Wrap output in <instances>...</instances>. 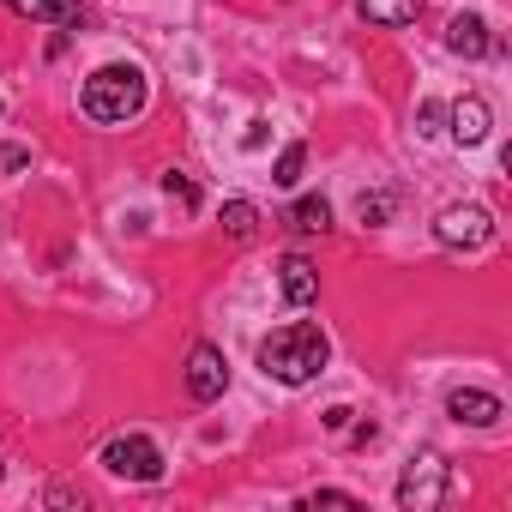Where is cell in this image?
<instances>
[{"label":"cell","instance_id":"obj_14","mask_svg":"<svg viewBox=\"0 0 512 512\" xmlns=\"http://www.w3.org/2000/svg\"><path fill=\"white\" fill-rule=\"evenodd\" d=\"M223 235L229 241H253V235H260V211H253L247 199H229L223 205Z\"/></svg>","mask_w":512,"mask_h":512},{"label":"cell","instance_id":"obj_1","mask_svg":"<svg viewBox=\"0 0 512 512\" xmlns=\"http://www.w3.org/2000/svg\"><path fill=\"white\" fill-rule=\"evenodd\" d=\"M326 362H332V344L314 320H290L260 344V368L284 386H308L314 374H326Z\"/></svg>","mask_w":512,"mask_h":512},{"label":"cell","instance_id":"obj_7","mask_svg":"<svg viewBox=\"0 0 512 512\" xmlns=\"http://www.w3.org/2000/svg\"><path fill=\"white\" fill-rule=\"evenodd\" d=\"M446 416L464 422V428H494V422H500V398H494V392H476V386H458V392L446 398Z\"/></svg>","mask_w":512,"mask_h":512},{"label":"cell","instance_id":"obj_19","mask_svg":"<svg viewBox=\"0 0 512 512\" xmlns=\"http://www.w3.org/2000/svg\"><path fill=\"white\" fill-rule=\"evenodd\" d=\"M440 115H446L440 103H422V109H416V133H440Z\"/></svg>","mask_w":512,"mask_h":512},{"label":"cell","instance_id":"obj_12","mask_svg":"<svg viewBox=\"0 0 512 512\" xmlns=\"http://www.w3.org/2000/svg\"><path fill=\"white\" fill-rule=\"evenodd\" d=\"M362 19L368 25H416L422 0H362Z\"/></svg>","mask_w":512,"mask_h":512},{"label":"cell","instance_id":"obj_16","mask_svg":"<svg viewBox=\"0 0 512 512\" xmlns=\"http://www.w3.org/2000/svg\"><path fill=\"white\" fill-rule=\"evenodd\" d=\"M356 217H362V223H386V217H392V193H362V199H356Z\"/></svg>","mask_w":512,"mask_h":512},{"label":"cell","instance_id":"obj_4","mask_svg":"<svg viewBox=\"0 0 512 512\" xmlns=\"http://www.w3.org/2000/svg\"><path fill=\"white\" fill-rule=\"evenodd\" d=\"M103 470L121 476V482H157V476H163V452H157V440H145V434H115V440L103 446Z\"/></svg>","mask_w":512,"mask_h":512},{"label":"cell","instance_id":"obj_15","mask_svg":"<svg viewBox=\"0 0 512 512\" xmlns=\"http://www.w3.org/2000/svg\"><path fill=\"white\" fill-rule=\"evenodd\" d=\"M302 163H308V145H284V157H278L272 181H278V187H296V181H302Z\"/></svg>","mask_w":512,"mask_h":512},{"label":"cell","instance_id":"obj_22","mask_svg":"<svg viewBox=\"0 0 512 512\" xmlns=\"http://www.w3.org/2000/svg\"><path fill=\"white\" fill-rule=\"evenodd\" d=\"M350 416H356V410H344V404H332V410H326V428H350Z\"/></svg>","mask_w":512,"mask_h":512},{"label":"cell","instance_id":"obj_20","mask_svg":"<svg viewBox=\"0 0 512 512\" xmlns=\"http://www.w3.org/2000/svg\"><path fill=\"white\" fill-rule=\"evenodd\" d=\"M314 506H356V494H338V488H320Z\"/></svg>","mask_w":512,"mask_h":512},{"label":"cell","instance_id":"obj_10","mask_svg":"<svg viewBox=\"0 0 512 512\" xmlns=\"http://www.w3.org/2000/svg\"><path fill=\"white\" fill-rule=\"evenodd\" d=\"M278 272H284V302H290V308H308V302L320 296V272L302 260V253H290Z\"/></svg>","mask_w":512,"mask_h":512},{"label":"cell","instance_id":"obj_17","mask_svg":"<svg viewBox=\"0 0 512 512\" xmlns=\"http://www.w3.org/2000/svg\"><path fill=\"white\" fill-rule=\"evenodd\" d=\"M163 193H169L181 211H193V205H199V187H193L187 175H163Z\"/></svg>","mask_w":512,"mask_h":512},{"label":"cell","instance_id":"obj_21","mask_svg":"<svg viewBox=\"0 0 512 512\" xmlns=\"http://www.w3.org/2000/svg\"><path fill=\"white\" fill-rule=\"evenodd\" d=\"M241 145H247V151H260V145H266V121H253V127L241 133Z\"/></svg>","mask_w":512,"mask_h":512},{"label":"cell","instance_id":"obj_2","mask_svg":"<svg viewBox=\"0 0 512 512\" xmlns=\"http://www.w3.org/2000/svg\"><path fill=\"white\" fill-rule=\"evenodd\" d=\"M85 115L91 121H133L139 109H145V73L139 67H97L91 79H85Z\"/></svg>","mask_w":512,"mask_h":512},{"label":"cell","instance_id":"obj_9","mask_svg":"<svg viewBox=\"0 0 512 512\" xmlns=\"http://www.w3.org/2000/svg\"><path fill=\"white\" fill-rule=\"evenodd\" d=\"M488 127H494V115H488L482 97H458V103H452V139H458V145H482Z\"/></svg>","mask_w":512,"mask_h":512},{"label":"cell","instance_id":"obj_5","mask_svg":"<svg viewBox=\"0 0 512 512\" xmlns=\"http://www.w3.org/2000/svg\"><path fill=\"white\" fill-rule=\"evenodd\" d=\"M434 241H440V247H464V253H476V247L494 241V217H488L482 205H446L440 223H434Z\"/></svg>","mask_w":512,"mask_h":512},{"label":"cell","instance_id":"obj_8","mask_svg":"<svg viewBox=\"0 0 512 512\" xmlns=\"http://www.w3.org/2000/svg\"><path fill=\"white\" fill-rule=\"evenodd\" d=\"M446 49L464 55V61H482V55H494V37H488V25H482L476 13H458V19L446 25Z\"/></svg>","mask_w":512,"mask_h":512},{"label":"cell","instance_id":"obj_13","mask_svg":"<svg viewBox=\"0 0 512 512\" xmlns=\"http://www.w3.org/2000/svg\"><path fill=\"white\" fill-rule=\"evenodd\" d=\"M290 229H296V235H326V229H332V205H326L320 193H314V199H296Z\"/></svg>","mask_w":512,"mask_h":512},{"label":"cell","instance_id":"obj_3","mask_svg":"<svg viewBox=\"0 0 512 512\" xmlns=\"http://www.w3.org/2000/svg\"><path fill=\"white\" fill-rule=\"evenodd\" d=\"M446 500V458L440 452H416L398 476V506L404 512H434Z\"/></svg>","mask_w":512,"mask_h":512},{"label":"cell","instance_id":"obj_18","mask_svg":"<svg viewBox=\"0 0 512 512\" xmlns=\"http://www.w3.org/2000/svg\"><path fill=\"white\" fill-rule=\"evenodd\" d=\"M25 163H31V151H25V145H0V175H19Z\"/></svg>","mask_w":512,"mask_h":512},{"label":"cell","instance_id":"obj_6","mask_svg":"<svg viewBox=\"0 0 512 512\" xmlns=\"http://www.w3.org/2000/svg\"><path fill=\"white\" fill-rule=\"evenodd\" d=\"M223 386H229L223 350H217V344H193V356H187V398L211 404V398H223Z\"/></svg>","mask_w":512,"mask_h":512},{"label":"cell","instance_id":"obj_11","mask_svg":"<svg viewBox=\"0 0 512 512\" xmlns=\"http://www.w3.org/2000/svg\"><path fill=\"white\" fill-rule=\"evenodd\" d=\"M7 7L25 13V19H43V25H85L79 0H7Z\"/></svg>","mask_w":512,"mask_h":512}]
</instances>
